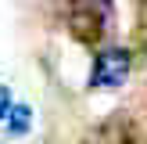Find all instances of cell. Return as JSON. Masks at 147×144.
Instances as JSON below:
<instances>
[{"instance_id":"cell-1","label":"cell","mask_w":147,"mask_h":144,"mask_svg":"<svg viewBox=\"0 0 147 144\" xmlns=\"http://www.w3.org/2000/svg\"><path fill=\"white\" fill-rule=\"evenodd\" d=\"M111 25V0H72V33L83 43H97Z\"/></svg>"},{"instance_id":"cell-2","label":"cell","mask_w":147,"mask_h":144,"mask_svg":"<svg viewBox=\"0 0 147 144\" xmlns=\"http://www.w3.org/2000/svg\"><path fill=\"white\" fill-rule=\"evenodd\" d=\"M129 76V54L122 47H108L97 54L93 61V72H90V86L93 90H119Z\"/></svg>"},{"instance_id":"cell-3","label":"cell","mask_w":147,"mask_h":144,"mask_svg":"<svg viewBox=\"0 0 147 144\" xmlns=\"http://www.w3.org/2000/svg\"><path fill=\"white\" fill-rule=\"evenodd\" d=\"M7 115H11V133H25V130H29V122H32V119H29L32 112H29L25 105H14V108H7Z\"/></svg>"},{"instance_id":"cell-4","label":"cell","mask_w":147,"mask_h":144,"mask_svg":"<svg viewBox=\"0 0 147 144\" xmlns=\"http://www.w3.org/2000/svg\"><path fill=\"white\" fill-rule=\"evenodd\" d=\"M7 108H11V94L7 86H0V119H7Z\"/></svg>"}]
</instances>
